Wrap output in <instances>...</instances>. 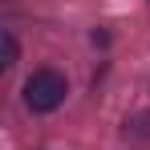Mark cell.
Instances as JSON below:
<instances>
[{"mask_svg":"<svg viewBox=\"0 0 150 150\" xmlns=\"http://www.w3.org/2000/svg\"><path fill=\"white\" fill-rule=\"evenodd\" d=\"M65 93H69V85H65V77L57 69H37L25 81V105L33 114H53L65 101Z\"/></svg>","mask_w":150,"mask_h":150,"instance_id":"obj_1","label":"cell"},{"mask_svg":"<svg viewBox=\"0 0 150 150\" xmlns=\"http://www.w3.org/2000/svg\"><path fill=\"white\" fill-rule=\"evenodd\" d=\"M126 134H138V138H150V114H142V118H134V122H126Z\"/></svg>","mask_w":150,"mask_h":150,"instance_id":"obj_2","label":"cell"},{"mask_svg":"<svg viewBox=\"0 0 150 150\" xmlns=\"http://www.w3.org/2000/svg\"><path fill=\"white\" fill-rule=\"evenodd\" d=\"M12 65H16V37L4 33V69H12Z\"/></svg>","mask_w":150,"mask_h":150,"instance_id":"obj_3","label":"cell"}]
</instances>
